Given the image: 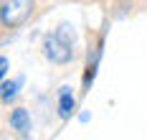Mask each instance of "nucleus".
Listing matches in <instances>:
<instances>
[{"mask_svg": "<svg viewBox=\"0 0 147 140\" xmlns=\"http://www.w3.org/2000/svg\"><path fill=\"white\" fill-rule=\"evenodd\" d=\"M8 66H10V61H8V56L3 54V56H0V77L3 79L8 77Z\"/></svg>", "mask_w": 147, "mask_h": 140, "instance_id": "obj_7", "label": "nucleus"}, {"mask_svg": "<svg viewBox=\"0 0 147 140\" xmlns=\"http://www.w3.org/2000/svg\"><path fill=\"white\" fill-rule=\"evenodd\" d=\"M43 56L56 66H66L76 56V31L71 23H59L51 33L43 36Z\"/></svg>", "mask_w": 147, "mask_h": 140, "instance_id": "obj_1", "label": "nucleus"}, {"mask_svg": "<svg viewBox=\"0 0 147 140\" xmlns=\"http://www.w3.org/2000/svg\"><path fill=\"white\" fill-rule=\"evenodd\" d=\"M8 125H10V130H13L18 138H30V135H33V120H30V115H28V109H26V107L10 109Z\"/></svg>", "mask_w": 147, "mask_h": 140, "instance_id": "obj_4", "label": "nucleus"}, {"mask_svg": "<svg viewBox=\"0 0 147 140\" xmlns=\"http://www.w3.org/2000/svg\"><path fill=\"white\" fill-rule=\"evenodd\" d=\"M23 82L26 79L23 77H15V79H3V87H0V97H3V105H10L15 97H18V92H20V87H23Z\"/></svg>", "mask_w": 147, "mask_h": 140, "instance_id": "obj_6", "label": "nucleus"}, {"mask_svg": "<svg viewBox=\"0 0 147 140\" xmlns=\"http://www.w3.org/2000/svg\"><path fill=\"white\" fill-rule=\"evenodd\" d=\"M76 112V97H74V89L69 84L59 87V117L66 122L71 120V115Z\"/></svg>", "mask_w": 147, "mask_h": 140, "instance_id": "obj_5", "label": "nucleus"}, {"mask_svg": "<svg viewBox=\"0 0 147 140\" xmlns=\"http://www.w3.org/2000/svg\"><path fill=\"white\" fill-rule=\"evenodd\" d=\"M33 8H36V0H3V8H0L3 28H18V26H23L33 16Z\"/></svg>", "mask_w": 147, "mask_h": 140, "instance_id": "obj_2", "label": "nucleus"}, {"mask_svg": "<svg viewBox=\"0 0 147 140\" xmlns=\"http://www.w3.org/2000/svg\"><path fill=\"white\" fill-rule=\"evenodd\" d=\"M104 38H107V31L99 33L94 48H89V56H86V66H84V77H81V94H86L96 79V71H99V61H102V54H104Z\"/></svg>", "mask_w": 147, "mask_h": 140, "instance_id": "obj_3", "label": "nucleus"}]
</instances>
